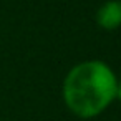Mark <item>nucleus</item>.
Instances as JSON below:
<instances>
[{"label":"nucleus","mask_w":121,"mask_h":121,"mask_svg":"<svg viewBox=\"0 0 121 121\" xmlns=\"http://www.w3.org/2000/svg\"><path fill=\"white\" fill-rule=\"evenodd\" d=\"M118 75L104 60L91 58L73 65L61 83L65 108L80 119H95L116 99Z\"/></svg>","instance_id":"nucleus-1"},{"label":"nucleus","mask_w":121,"mask_h":121,"mask_svg":"<svg viewBox=\"0 0 121 121\" xmlns=\"http://www.w3.org/2000/svg\"><path fill=\"white\" fill-rule=\"evenodd\" d=\"M96 25L101 30L114 32L121 27V0H106L95 13Z\"/></svg>","instance_id":"nucleus-2"},{"label":"nucleus","mask_w":121,"mask_h":121,"mask_svg":"<svg viewBox=\"0 0 121 121\" xmlns=\"http://www.w3.org/2000/svg\"><path fill=\"white\" fill-rule=\"evenodd\" d=\"M116 99L121 103V78L118 76V83H116Z\"/></svg>","instance_id":"nucleus-3"}]
</instances>
